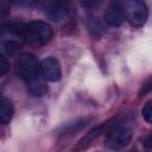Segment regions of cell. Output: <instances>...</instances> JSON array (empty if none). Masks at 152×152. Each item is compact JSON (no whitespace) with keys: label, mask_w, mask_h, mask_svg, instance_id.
I'll return each mask as SVG.
<instances>
[{"label":"cell","mask_w":152,"mask_h":152,"mask_svg":"<svg viewBox=\"0 0 152 152\" xmlns=\"http://www.w3.org/2000/svg\"><path fill=\"white\" fill-rule=\"evenodd\" d=\"M133 138V128L128 124L115 122L108 128L104 138V146L109 150L125 148Z\"/></svg>","instance_id":"cell-1"},{"label":"cell","mask_w":152,"mask_h":152,"mask_svg":"<svg viewBox=\"0 0 152 152\" xmlns=\"http://www.w3.org/2000/svg\"><path fill=\"white\" fill-rule=\"evenodd\" d=\"M21 31L24 40L31 45H45L52 38V27L48 23L40 20L28 23Z\"/></svg>","instance_id":"cell-2"},{"label":"cell","mask_w":152,"mask_h":152,"mask_svg":"<svg viewBox=\"0 0 152 152\" xmlns=\"http://www.w3.org/2000/svg\"><path fill=\"white\" fill-rule=\"evenodd\" d=\"M23 31L13 26L0 27V51L6 55H15L23 49Z\"/></svg>","instance_id":"cell-3"},{"label":"cell","mask_w":152,"mask_h":152,"mask_svg":"<svg viewBox=\"0 0 152 152\" xmlns=\"http://www.w3.org/2000/svg\"><path fill=\"white\" fill-rule=\"evenodd\" d=\"M125 19L133 26H142L148 17V10L142 0H124Z\"/></svg>","instance_id":"cell-4"},{"label":"cell","mask_w":152,"mask_h":152,"mask_svg":"<svg viewBox=\"0 0 152 152\" xmlns=\"http://www.w3.org/2000/svg\"><path fill=\"white\" fill-rule=\"evenodd\" d=\"M15 66L18 77L26 83L38 77L39 65L37 58L32 53H21L15 62Z\"/></svg>","instance_id":"cell-5"},{"label":"cell","mask_w":152,"mask_h":152,"mask_svg":"<svg viewBox=\"0 0 152 152\" xmlns=\"http://www.w3.org/2000/svg\"><path fill=\"white\" fill-rule=\"evenodd\" d=\"M39 72L44 81L57 82L61 80L62 71L59 62L55 57H46L39 64Z\"/></svg>","instance_id":"cell-6"},{"label":"cell","mask_w":152,"mask_h":152,"mask_svg":"<svg viewBox=\"0 0 152 152\" xmlns=\"http://www.w3.org/2000/svg\"><path fill=\"white\" fill-rule=\"evenodd\" d=\"M104 21L110 26H120L125 20V11L121 0L110 1L103 13Z\"/></svg>","instance_id":"cell-7"},{"label":"cell","mask_w":152,"mask_h":152,"mask_svg":"<svg viewBox=\"0 0 152 152\" xmlns=\"http://www.w3.org/2000/svg\"><path fill=\"white\" fill-rule=\"evenodd\" d=\"M68 1L65 0H50L45 6L46 15L53 21H62L69 15Z\"/></svg>","instance_id":"cell-8"},{"label":"cell","mask_w":152,"mask_h":152,"mask_svg":"<svg viewBox=\"0 0 152 152\" xmlns=\"http://www.w3.org/2000/svg\"><path fill=\"white\" fill-rule=\"evenodd\" d=\"M115 122V120H110V121H108V122H106L104 125H100V126H97V127H95V128H93L91 131H89L78 142H77V145L74 147V150L75 151H81V150H84V148H87L97 137H100L102 133H104V132H107L108 131V128L113 125Z\"/></svg>","instance_id":"cell-9"},{"label":"cell","mask_w":152,"mask_h":152,"mask_svg":"<svg viewBox=\"0 0 152 152\" xmlns=\"http://www.w3.org/2000/svg\"><path fill=\"white\" fill-rule=\"evenodd\" d=\"M90 118H83V119H77L72 122H68L62 125L61 127L57 128V135L61 137H65V135H72L78 131H82L89 122H90Z\"/></svg>","instance_id":"cell-10"},{"label":"cell","mask_w":152,"mask_h":152,"mask_svg":"<svg viewBox=\"0 0 152 152\" xmlns=\"http://www.w3.org/2000/svg\"><path fill=\"white\" fill-rule=\"evenodd\" d=\"M14 114V108L12 102L8 99L0 97V124L6 125L8 124Z\"/></svg>","instance_id":"cell-11"},{"label":"cell","mask_w":152,"mask_h":152,"mask_svg":"<svg viewBox=\"0 0 152 152\" xmlns=\"http://www.w3.org/2000/svg\"><path fill=\"white\" fill-rule=\"evenodd\" d=\"M27 91L32 96H36V97L43 96L48 91V86L45 84V82L43 80L36 77L34 80H32L27 83Z\"/></svg>","instance_id":"cell-12"},{"label":"cell","mask_w":152,"mask_h":152,"mask_svg":"<svg viewBox=\"0 0 152 152\" xmlns=\"http://www.w3.org/2000/svg\"><path fill=\"white\" fill-rule=\"evenodd\" d=\"M10 14V0H0V23Z\"/></svg>","instance_id":"cell-13"},{"label":"cell","mask_w":152,"mask_h":152,"mask_svg":"<svg viewBox=\"0 0 152 152\" xmlns=\"http://www.w3.org/2000/svg\"><path fill=\"white\" fill-rule=\"evenodd\" d=\"M141 113H142V118L145 119V121L150 124L152 121V101H147L146 102V104L144 106Z\"/></svg>","instance_id":"cell-14"},{"label":"cell","mask_w":152,"mask_h":152,"mask_svg":"<svg viewBox=\"0 0 152 152\" xmlns=\"http://www.w3.org/2000/svg\"><path fill=\"white\" fill-rule=\"evenodd\" d=\"M8 71H10V62L2 53H0V77L5 76Z\"/></svg>","instance_id":"cell-15"},{"label":"cell","mask_w":152,"mask_h":152,"mask_svg":"<svg viewBox=\"0 0 152 152\" xmlns=\"http://www.w3.org/2000/svg\"><path fill=\"white\" fill-rule=\"evenodd\" d=\"M80 2L84 8H94L97 5L99 0H80Z\"/></svg>","instance_id":"cell-16"},{"label":"cell","mask_w":152,"mask_h":152,"mask_svg":"<svg viewBox=\"0 0 152 152\" xmlns=\"http://www.w3.org/2000/svg\"><path fill=\"white\" fill-rule=\"evenodd\" d=\"M17 4H19V5H23V6H31V5H33L37 0H14Z\"/></svg>","instance_id":"cell-17"},{"label":"cell","mask_w":152,"mask_h":152,"mask_svg":"<svg viewBox=\"0 0 152 152\" xmlns=\"http://www.w3.org/2000/svg\"><path fill=\"white\" fill-rule=\"evenodd\" d=\"M144 145H145L147 148H151V147H152V137H151V134H150V135L146 138V140H145Z\"/></svg>","instance_id":"cell-18"},{"label":"cell","mask_w":152,"mask_h":152,"mask_svg":"<svg viewBox=\"0 0 152 152\" xmlns=\"http://www.w3.org/2000/svg\"><path fill=\"white\" fill-rule=\"evenodd\" d=\"M65 1H68V0H65Z\"/></svg>","instance_id":"cell-19"}]
</instances>
